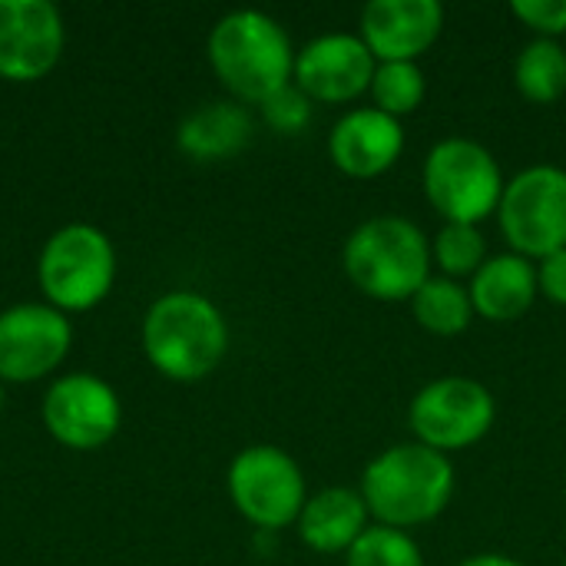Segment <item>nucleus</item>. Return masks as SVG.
<instances>
[{"mask_svg":"<svg viewBox=\"0 0 566 566\" xmlns=\"http://www.w3.org/2000/svg\"><path fill=\"white\" fill-rule=\"evenodd\" d=\"M454 464L418 441L381 451L361 474V501L375 524L411 531L441 517L454 497Z\"/></svg>","mask_w":566,"mask_h":566,"instance_id":"1","label":"nucleus"},{"mask_svg":"<svg viewBox=\"0 0 566 566\" xmlns=\"http://www.w3.org/2000/svg\"><path fill=\"white\" fill-rule=\"evenodd\" d=\"M348 282L378 302H411L431 279V242L405 216L365 219L342 249Z\"/></svg>","mask_w":566,"mask_h":566,"instance_id":"2","label":"nucleus"},{"mask_svg":"<svg viewBox=\"0 0 566 566\" xmlns=\"http://www.w3.org/2000/svg\"><path fill=\"white\" fill-rule=\"evenodd\" d=\"M209 60L216 76L245 103H265L295 76L292 40L282 23L262 10L226 13L212 27Z\"/></svg>","mask_w":566,"mask_h":566,"instance_id":"3","label":"nucleus"},{"mask_svg":"<svg viewBox=\"0 0 566 566\" xmlns=\"http://www.w3.org/2000/svg\"><path fill=\"white\" fill-rule=\"evenodd\" d=\"M143 348L156 371L172 381H199L222 361L229 328L222 312L196 292L163 295L143 322Z\"/></svg>","mask_w":566,"mask_h":566,"instance_id":"4","label":"nucleus"},{"mask_svg":"<svg viewBox=\"0 0 566 566\" xmlns=\"http://www.w3.org/2000/svg\"><path fill=\"white\" fill-rule=\"evenodd\" d=\"M421 186L444 222L478 226L497 212L504 196V172L488 146L478 139L451 136L431 146L421 169Z\"/></svg>","mask_w":566,"mask_h":566,"instance_id":"5","label":"nucleus"},{"mask_svg":"<svg viewBox=\"0 0 566 566\" xmlns=\"http://www.w3.org/2000/svg\"><path fill=\"white\" fill-rule=\"evenodd\" d=\"M497 222L524 259H547L566 249V169L541 163L504 182Z\"/></svg>","mask_w":566,"mask_h":566,"instance_id":"6","label":"nucleus"},{"mask_svg":"<svg viewBox=\"0 0 566 566\" xmlns=\"http://www.w3.org/2000/svg\"><path fill=\"white\" fill-rule=\"evenodd\" d=\"M494 415L497 405L488 385L474 378L448 375L424 385L411 398L408 424L418 444L451 454V451L474 448L481 438H488V431L494 428Z\"/></svg>","mask_w":566,"mask_h":566,"instance_id":"7","label":"nucleus"},{"mask_svg":"<svg viewBox=\"0 0 566 566\" xmlns=\"http://www.w3.org/2000/svg\"><path fill=\"white\" fill-rule=\"evenodd\" d=\"M116 272V255L109 239L93 226L60 229L40 255V289L66 312H86L106 298Z\"/></svg>","mask_w":566,"mask_h":566,"instance_id":"8","label":"nucleus"},{"mask_svg":"<svg viewBox=\"0 0 566 566\" xmlns=\"http://www.w3.org/2000/svg\"><path fill=\"white\" fill-rule=\"evenodd\" d=\"M229 497L249 524L262 531H282L298 524V514L308 501L305 474L289 451L275 444H255L232 461Z\"/></svg>","mask_w":566,"mask_h":566,"instance_id":"9","label":"nucleus"},{"mask_svg":"<svg viewBox=\"0 0 566 566\" xmlns=\"http://www.w3.org/2000/svg\"><path fill=\"white\" fill-rule=\"evenodd\" d=\"M119 418L123 408L116 391L93 375H66L43 398L46 431L73 451H93L106 444L116 434Z\"/></svg>","mask_w":566,"mask_h":566,"instance_id":"10","label":"nucleus"},{"mask_svg":"<svg viewBox=\"0 0 566 566\" xmlns=\"http://www.w3.org/2000/svg\"><path fill=\"white\" fill-rule=\"evenodd\" d=\"M378 60L355 33L315 36L295 56V86L312 103H352L371 90Z\"/></svg>","mask_w":566,"mask_h":566,"instance_id":"11","label":"nucleus"},{"mask_svg":"<svg viewBox=\"0 0 566 566\" xmlns=\"http://www.w3.org/2000/svg\"><path fill=\"white\" fill-rule=\"evenodd\" d=\"M73 328L50 305H17L0 315V378L36 381L53 371L66 348Z\"/></svg>","mask_w":566,"mask_h":566,"instance_id":"12","label":"nucleus"},{"mask_svg":"<svg viewBox=\"0 0 566 566\" xmlns=\"http://www.w3.org/2000/svg\"><path fill=\"white\" fill-rule=\"evenodd\" d=\"M63 50V23L46 0H0V76L30 83L53 70Z\"/></svg>","mask_w":566,"mask_h":566,"instance_id":"13","label":"nucleus"},{"mask_svg":"<svg viewBox=\"0 0 566 566\" xmlns=\"http://www.w3.org/2000/svg\"><path fill=\"white\" fill-rule=\"evenodd\" d=\"M444 30L438 0H371L361 10V40L378 63H418Z\"/></svg>","mask_w":566,"mask_h":566,"instance_id":"14","label":"nucleus"},{"mask_svg":"<svg viewBox=\"0 0 566 566\" xmlns=\"http://www.w3.org/2000/svg\"><path fill=\"white\" fill-rule=\"evenodd\" d=\"M401 153H405L401 119L375 106L345 113L328 136L332 163L352 179H378L401 159Z\"/></svg>","mask_w":566,"mask_h":566,"instance_id":"15","label":"nucleus"},{"mask_svg":"<svg viewBox=\"0 0 566 566\" xmlns=\"http://www.w3.org/2000/svg\"><path fill=\"white\" fill-rule=\"evenodd\" d=\"M371 514L358 491L325 488L305 501L298 514V537L315 554H348L352 544L371 527Z\"/></svg>","mask_w":566,"mask_h":566,"instance_id":"16","label":"nucleus"},{"mask_svg":"<svg viewBox=\"0 0 566 566\" xmlns=\"http://www.w3.org/2000/svg\"><path fill=\"white\" fill-rule=\"evenodd\" d=\"M468 292L474 302V315L488 322H517L521 315H527L541 292L537 265L517 252L494 255L481 265Z\"/></svg>","mask_w":566,"mask_h":566,"instance_id":"17","label":"nucleus"},{"mask_svg":"<svg viewBox=\"0 0 566 566\" xmlns=\"http://www.w3.org/2000/svg\"><path fill=\"white\" fill-rule=\"evenodd\" d=\"M252 136V116L235 103H212L192 113L179 129V146L192 159H226Z\"/></svg>","mask_w":566,"mask_h":566,"instance_id":"18","label":"nucleus"},{"mask_svg":"<svg viewBox=\"0 0 566 566\" xmlns=\"http://www.w3.org/2000/svg\"><path fill=\"white\" fill-rule=\"evenodd\" d=\"M411 312L415 322L441 338H454L461 332H468L471 318H474V302L471 292L444 275H431L411 298Z\"/></svg>","mask_w":566,"mask_h":566,"instance_id":"19","label":"nucleus"},{"mask_svg":"<svg viewBox=\"0 0 566 566\" xmlns=\"http://www.w3.org/2000/svg\"><path fill=\"white\" fill-rule=\"evenodd\" d=\"M514 86L524 99L547 106L566 93V50L557 40H531L514 60Z\"/></svg>","mask_w":566,"mask_h":566,"instance_id":"20","label":"nucleus"},{"mask_svg":"<svg viewBox=\"0 0 566 566\" xmlns=\"http://www.w3.org/2000/svg\"><path fill=\"white\" fill-rule=\"evenodd\" d=\"M368 93L375 99V109L401 119L424 103L428 80L418 63H378Z\"/></svg>","mask_w":566,"mask_h":566,"instance_id":"21","label":"nucleus"},{"mask_svg":"<svg viewBox=\"0 0 566 566\" xmlns=\"http://www.w3.org/2000/svg\"><path fill=\"white\" fill-rule=\"evenodd\" d=\"M431 259L444 272V279H474L488 262V239L478 226L444 222V229L431 242Z\"/></svg>","mask_w":566,"mask_h":566,"instance_id":"22","label":"nucleus"},{"mask_svg":"<svg viewBox=\"0 0 566 566\" xmlns=\"http://www.w3.org/2000/svg\"><path fill=\"white\" fill-rule=\"evenodd\" d=\"M345 566H424V557L408 531L371 524L345 554Z\"/></svg>","mask_w":566,"mask_h":566,"instance_id":"23","label":"nucleus"},{"mask_svg":"<svg viewBox=\"0 0 566 566\" xmlns=\"http://www.w3.org/2000/svg\"><path fill=\"white\" fill-rule=\"evenodd\" d=\"M262 106V116H265V123L275 129V133H282V136H295V133H302L308 123H312V99L295 86V83H289V86H282L279 93H272L265 103H259Z\"/></svg>","mask_w":566,"mask_h":566,"instance_id":"24","label":"nucleus"},{"mask_svg":"<svg viewBox=\"0 0 566 566\" xmlns=\"http://www.w3.org/2000/svg\"><path fill=\"white\" fill-rule=\"evenodd\" d=\"M511 13L541 40H557L566 33V0H514Z\"/></svg>","mask_w":566,"mask_h":566,"instance_id":"25","label":"nucleus"},{"mask_svg":"<svg viewBox=\"0 0 566 566\" xmlns=\"http://www.w3.org/2000/svg\"><path fill=\"white\" fill-rule=\"evenodd\" d=\"M537 285L541 295L551 298L554 305H566V249L541 259L537 265Z\"/></svg>","mask_w":566,"mask_h":566,"instance_id":"26","label":"nucleus"},{"mask_svg":"<svg viewBox=\"0 0 566 566\" xmlns=\"http://www.w3.org/2000/svg\"><path fill=\"white\" fill-rule=\"evenodd\" d=\"M458 566H527V564H521V560H514V557H507V554H478V557L461 560Z\"/></svg>","mask_w":566,"mask_h":566,"instance_id":"27","label":"nucleus"},{"mask_svg":"<svg viewBox=\"0 0 566 566\" xmlns=\"http://www.w3.org/2000/svg\"><path fill=\"white\" fill-rule=\"evenodd\" d=\"M0 398H3V395H0Z\"/></svg>","mask_w":566,"mask_h":566,"instance_id":"28","label":"nucleus"},{"mask_svg":"<svg viewBox=\"0 0 566 566\" xmlns=\"http://www.w3.org/2000/svg\"><path fill=\"white\" fill-rule=\"evenodd\" d=\"M564 566H566V564H564Z\"/></svg>","mask_w":566,"mask_h":566,"instance_id":"29","label":"nucleus"}]
</instances>
